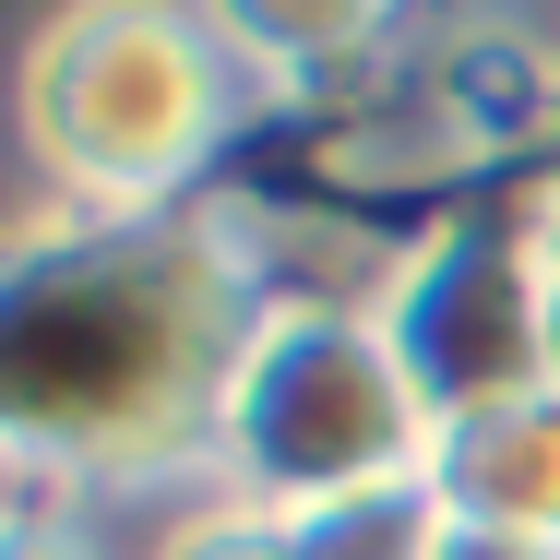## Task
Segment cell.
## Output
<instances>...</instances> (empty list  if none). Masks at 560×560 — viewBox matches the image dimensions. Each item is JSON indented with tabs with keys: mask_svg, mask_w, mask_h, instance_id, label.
Here are the masks:
<instances>
[{
	"mask_svg": "<svg viewBox=\"0 0 560 560\" xmlns=\"http://www.w3.org/2000/svg\"><path fill=\"white\" fill-rule=\"evenodd\" d=\"M262 311L275 299L238 203L24 226L0 262V442L24 501H96L215 465L226 382Z\"/></svg>",
	"mask_w": 560,
	"mask_h": 560,
	"instance_id": "cell-1",
	"label": "cell"
},
{
	"mask_svg": "<svg viewBox=\"0 0 560 560\" xmlns=\"http://www.w3.org/2000/svg\"><path fill=\"white\" fill-rule=\"evenodd\" d=\"M250 60L226 12H155V0H84L48 12L12 60L24 155L48 167L60 215H179L203 203V167L238 131Z\"/></svg>",
	"mask_w": 560,
	"mask_h": 560,
	"instance_id": "cell-2",
	"label": "cell"
},
{
	"mask_svg": "<svg viewBox=\"0 0 560 560\" xmlns=\"http://www.w3.org/2000/svg\"><path fill=\"white\" fill-rule=\"evenodd\" d=\"M430 442L442 418L418 406L406 358L370 311H262L215 418V489L250 513H311L370 477H418Z\"/></svg>",
	"mask_w": 560,
	"mask_h": 560,
	"instance_id": "cell-3",
	"label": "cell"
},
{
	"mask_svg": "<svg viewBox=\"0 0 560 560\" xmlns=\"http://www.w3.org/2000/svg\"><path fill=\"white\" fill-rule=\"evenodd\" d=\"M382 335L406 358L430 418H477L549 382V275H537V203L525 215H442L406 238V275L382 299Z\"/></svg>",
	"mask_w": 560,
	"mask_h": 560,
	"instance_id": "cell-4",
	"label": "cell"
},
{
	"mask_svg": "<svg viewBox=\"0 0 560 560\" xmlns=\"http://www.w3.org/2000/svg\"><path fill=\"white\" fill-rule=\"evenodd\" d=\"M430 489L453 501V525H489V537H549L560 549V382L513 394V406H477L430 442Z\"/></svg>",
	"mask_w": 560,
	"mask_h": 560,
	"instance_id": "cell-5",
	"label": "cell"
},
{
	"mask_svg": "<svg viewBox=\"0 0 560 560\" xmlns=\"http://www.w3.org/2000/svg\"><path fill=\"white\" fill-rule=\"evenodd\" d=\"M287 525V560H442L453 549V501L418 477H370V489H335L311 513H275Z\"/></svg>",
	"mask_w": 560,
	"mask_h": 560,
	"instance_id": "cell-6",
	"label": "cell"
},
{
	"mask_svg": "<svg viewBox=\"0 0 560 560\" xmlns=\"http://www.w3.org/2000/svg\"><path fill=\"white\" fill-rule=\"evenodd\" d=\"M155 560H287V525L215 489V501H191V513L155 537Z\"/></svg>",
	"mask_w": 560,
	"mask_h": 560,
	"instance_id": "cell-7",
	"label": "cell"
},
{
	"mask_svg": "<svg viewBox=\"0 0 560 560\" xmlns=\"http://www.w3.org/2000/svg\"><path fill=\"white\" fill-rule=\"evenodd\" d=\"M477 48H501V60H513V84L537 96V119H560V12H489V24H477Z\"/></svg>",
	"mask_w": 560,
	"mask_h": 560,
	"instance_id": "cell-8",
	"label": "cell"
},
{
	"mask_svg": "<svg viewBox=\"0 0 560 560\" xmlns=\"http://www.w3.org/2000/svg\"><path fill=\"white\" fill-rule=\"evenodd\" d=\"M0 560H108V549H96V537H84L60 501H24V513H12V549H0Z\"/></svg>",
	"mask_w": 560,
	"mask_h": 560,
	"instance_id": "cell-9",
	"label": "cell"
},
{
	"mask_svg": "<svg viewBox=\"0 0 560 560\" xmlns=\"http://www.w3.org/2000/svg\"><path fill=\"white\" fill-rule=\"evenodd\" d=\"M537 275H549V382H560V203L537 191Z\"/></svg>",
	"mask_w": 560,
	"mask_h": 560,
	"instance_id": "cell-10",
	"label": "cell"
},
{
	"mask_svg": "<svg viewBox=\"0 0 560 560\" xmlns=\"http://www.w3.org/2000/svg\"><path fill=\"white\" fill-rule=\"evenodd\" d=\"M442 560H560V549H549V537H489V525H453Z\"/></svg>",
	"mask_w": 560,
	"mask_h": 560,
	"instance_id": "cell-11",
	"label": "cell"
},
{
	"mask_svg": "<svg viewBox=\"0 0 560 560\" xmlns=\"http://www.w3.org/2000/svg\"><path fill=\"white\" fill-rule=\"evenodd\" d=\"M537 191L560 203V119H537Z\"/></svg>",
	"mask_w": 560,
	"mask_h": 560,
	"instance_id": "cell-12",
	"label": "cell"
}]
</instances>
